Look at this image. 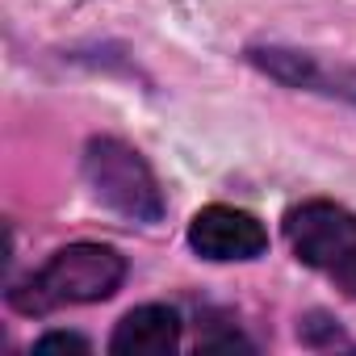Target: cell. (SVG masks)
<instances>
[{"mask_svg":"<svg viewBox=\"0 0 356 356\" xmlns=\"http://www.w3.org/2000/svg\"><path fill=\"white\" fill-rule=\"evenodd\" d=\"M126 281V260L105 243H72L47 260V268L26 285L30 293H13L22 310H51L67 302H101L118 293Z\"/></svg>","mask_w":356,"mask_h":356,"instance_id":"6da1fadb","label":"cell"},{"mask_svg":"<svg viewBox=\"0 0 356 356\" xmlns=\"http://www.w3.org/2000/svg\"><path fill=\"white\" fill-rule=\"evenodd\" d=\"M84 176L109 210L134 222H159L163 214L159 185H155L147 159L134 147H126L122 138H92L84 147Z\"/></svg>","mask_w":356,"mask_h":356,"instance_id":"7a4b0ae2","label":"cell"},{"mask_svg":"<svg viewBox=\"0 0 356 356\" xmlns=\"http://www.w3.org/2000/svg\"><path fill=\"white\" fill-rule=\"evenodd\" d=\"M285 235L302 264L335 268L356 248V218L335 202H306V206L289 210Z\"/></svg>","mask_w":356,"mask_h":356,"instance_id":"3957f363","label":"cell"},{"mask_svg":"<svg viewBox=\"0 0 356 356\" xmlns=\"http://www.w3.org/2000/svg\"><path fill=\"white\" fill-rule=\"evenodd\" d=\"M189 243L206 260H256L268 248V235H264L260 218H252L248 210L206 206L189 222Z\"/></svg>","mask_w":356,"mask_h":356,"instance_id":"277c9868","label":"cell"},{"mask_svg":"<svg viewBox=\"0 0 356 356\" xmlns=\"http://www.w3.org/2000/svg\"><path fill=\"white\" fill-rule=\"evenodd\" d=\"M181 339V318L168 306H138L130 310L113 339H109V352L113 356H168Z\"/></svg>","mask_w":356,"mask_h":356,"instance_id":"5b68a950","label":"cell"},{"mask_svg":"<svg viewBox=\"0 0 356 356\" xmlns=\"http://www.w3.org/2000/svg\"><path fill=\"white\" fill-rule=\"evenodd\" d=\"M34 352H38V356H51V352H76V356H84L88 343H84L80 335H63V331H55V335H42V339L34 343Z\"/></svg>","mask_w":356,"mask_h":356,"instance_id":"8992f818","label":"cell"},{"mask_svg":"<svg viewBox=\"0 0 356 356\" xmlns=\"http://www.w3.org/2000/svg\"><path fill=\"white\" fill-rule=\"evenodd\" d=\"M331 277H335V285H339L348 298H356V248H352L335 268H331Z\"/></svg>","mask_w":356,"mask_h":356,"instance_id":"52a82bcc","label":"cell"}]
</instances>
